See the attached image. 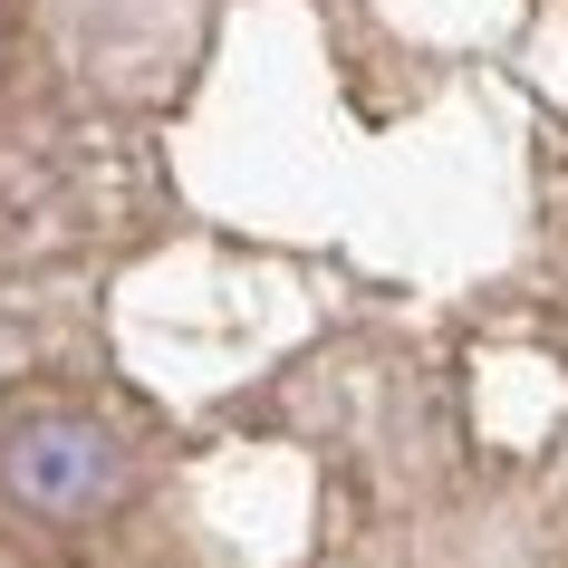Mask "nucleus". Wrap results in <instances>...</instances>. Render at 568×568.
<instances>
[{
    "mask_svg": "<svg viewBox=\"0 0 568 568\" xmlns=\"http://www.w3.org/2000/svg\"><path fill=\"white\" fill-rule=\"evenodd\" d=\"M0 491L49 530H97L135 501V453L97 415H20L0 444Z\"/></svg>",
    "mask_w": 568,
    "mask_h": 568,
    "instance_id": "f257e3e1",
    "label": "nucleus"
}]
</instances>
